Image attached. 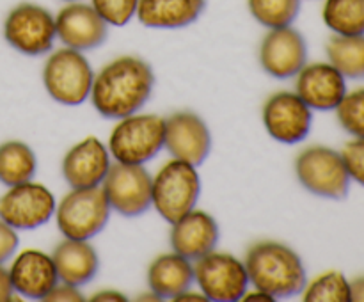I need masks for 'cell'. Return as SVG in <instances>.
I'll return each mask as SVG.
<instances>
[{
  "label": "cell",
  "instance_id": "obj_1",
  "mask_svg": "<svg viewBox=\"0 0 364 302\" xmlns=\"http://www.w3.org/2000/svg\"><path fill=\"white\" fill-rule=\"evenodd\" d=\"M153 87V68L137 55H121L95 75L89 98L100 116L121 119L139 112L151 98Z\"/></svg>",
  "mask_w": 364,
  "mask_h": 302
},
{
  "label": "cell",
  "instance_id": "obj_2",
  "mask_svg": "<svg viewBox=\"0 0 364 302\" xmlns=\"http://www.w3.org/2000/svg\"><path fill=\"white\" fill-rule=\"evenodd\" d=\"M244 263L249 284L267 291L276 301L302 293L308 283L301 256L281 242H256L247 249Z\"/></svg>",
  "mask_w": 364,
  "mask_h": 302
},
{
  "label": "cell",
  "instance_id": "obj_3",
  "mask_svg": "<svg viewBox=\"0 0 364 302\" xmlns=\"http://www.w3.org/2000/svg\"><path fill=\"white\" fill-rule=\"evenodd\" d=\"M166 119L156 114H132L117 119L109 135V153L116 162L144 166L164 148Z\"/></svg>",
  "mask_w": 364,
  "mask_h": 302
},
{
  "label": "cell",
  "instance_id": "obj_4",
  "mask_svg": "<svg viewBox=\"0 0 364 302\" xmlns=\"http://www.w3.org/2000/svg\"><path fill=\"white\" fill-rule=\"evenodd\" d=\"M201 194V180L196 166L173 158L153 176L151 206L166 222H176L196 208Z\"/></svg>",
  "mask_w": 364,
  "mask_h": 302
},
{
  "label": "cell",
  "instance_id": "obj_5",
  "mask_svg": "<svg viewBox=\"0 0 364 302\" xmlns=\"http://www.w3.org/2000/svg\"><path fill=\"white\" fill-rule=\"evenodd\" d=\"M95 71L87 57L73 48L55 50L50 53L43 68V84L46 92L63 105L75 107L91 95Z\"/></svg>",
  "mask_w": 364,
  "mask_h": 302
},
{
  "label": "cell",
  "instance_id": "obj_6",
  "mask_svg": "<svg viewBox=\"0 0 364 302\" xmlns=\"http://www.w3.org/2000/svg\"><path fill=\"white\" fill-rule=\"evenodd\" d=\"M4 38L11 48L23 55H45L52 52L57 39L55 16L39 4H18L4 20Z\"/></svg>",
  "mask_w": 364,
  "mask_h": 302
},
{
  "label": "cell",
  "instance_id": "obj_7",
  "mask_svg": "<svg viewBox=\"0 0 364 302\" xmlns=\"http://www.w3.org/2000/svg\"><path fill=\"white\" fill-rule=\"evenodd\" d=\"M110 217V206L102 187L71 188L55 208V222L64 238L91 240Z\"/></svg>",
  "mask_w": 364,
  "mask_h": 302
},
{
  "label": "cell",
  "instance_id": "obj_8",
  "mask_svg": "<svg viewBox=\"0 0 364 302\" xmlns=\"http://www.w3.org/2000/svg\"><path fill=\"white\" fill-rule=\"evenodd\" d=\"M295 174L306 190L327 199L347 198L352 181L341 153L326 146L302 149L295 158Z\"/></svg>",
  "mask_w": 364,
  "mask_h": 302
},
{
  "label": "cell",
  "instance_id": "obj_9",
  "mask_svg": "<svg viewBox=\"0 0 364 302\" xmlns=\"http://www.w3.org/2000/svg\"><path fill=\"white\" fill-rule=\"evenodd\" d=\"M194 283L208 301H242L249 288L245 263L223 251H210L194 263Z\"/></svg>",
  "mask_w": 364,
  "mask_h": 302
},
{
  "label": "cell",
  "instance_id": "obj_10",
  "mask_svg": "<svg viewBox=\"0 0 364 302\" xmlns=\"http://www.w3.org/2000/svg\"><path fill=\"white\" fill-rule=\"evenodd\" d=\"M102 190L109 201L110 210L124 217H137L151 208L153 176L144 166L132 163H110Z\"/></svg>",
  "mask_w": 364,
  "mask_h": 302
},
{
  "label": "cell",
  "instance_id": "obj_11",
  "mask_svg": "<svg viewBox=\"0 0 364 302\" xmlns=\"http://www.w3.org/2000/svg\"><path fill=\"white\" fill-rule=\"evenodd\" d=\"M57 201L50 188L36 181L9 187L0 198V219L14 230H36L55 215Z\"/></svg>",
  "mask_w": 364,
  "mask_h": 302
},
{
  "label": "cell",
  "instance_id": "obj_12",
  "mask_svg": "<svg viewBox=\"0 0 364 302\" xmlns=\"http://www.w3.org/2000/svg\"><path fill=\"white\" fill-rule=\"evenodd\" d=\"M262 117L270 137L283 144L302 142L311 131L313 112L297 92H274L263 105Z\"/></svg>",
  "mask_w": 364,
  "mask_h": 302
},
{
  "label": "cell",
  "instance_id": "obj_13",
  "mask_svg": "<svg viewBox=\"0 0 364 302\" xmlns=\"http://www.w3.org/2000/svg\"><path fill=\"white\" fill-rule=\"evenodd\" d=\"M308 63V45L291 25L269 28L259 45V64L270 77L287 80L295 77Z\"/></svg>",
  "mask_w": 364,
  "mask_h": 302
},
{
  "label": "cell",
  "instance_id": "obj_14",
  "mask_svg": "<svg viewBox=\"0 0 364 302\" xmlns=\"http://www.w3.org/2000/svg\"><path fill=\"white\" fill-rule=\"evenodd\" d=\"M164 148L173 158L198 167L212 151V131L201 116L192 110H178L166 117Z\"/></svg>",
  "mask_w": 364,
  "mask_h": 302
},
{
  "label": "cell",
  "instance_id": "obj_15",
  "mask_svg": "<svg viewBox=\"0 0 364 302\" xmlns=\"http://www.w3.org/2000/svg\"><path fill=\"white\" fill-rule=\"evenodd\" d=\"M57 39L68 48L87 52L98 48L109 36V25L91 4L82 0L66 2L55 14Z\"/></svg>",
  "mask_w": 364,
  "mask_h": 302
},
{
  "label": "cell",
  "instance_id": "obj_16",
  "mask_svg": "<svg viewBox=\"0 0 364 302\" xmlns=\"http://www.w3.org/2000/svg\"><path fill=\"white\" fill-rule=\"evenodd\" d=\"M295 77V92L311 110H336L347 95L345 77L331 63H306Z\"/></svg>",
  "mask_w": 364,
  "mask_h": 302
},
{
  "label": "cell",
  "instance_id": "obj_17",
  "mask_svg": "<svg viewBox=\"0 0 364 302\" xmlns=\"http://www.w3.org/2000/svg\"><path fill=\"white\" fill-rule=\"evenodd\" d=\"M9 277L14 293L34 301H45L46 295L59 284L52 254L39 249L21 251L11 263Z\"/></svg>",
  "mask_w": 364,
  "mask_h": 302
},
{
  "label": "cell",
  "instance_id": "obj_18",
  "mask_svg": "<svg viewBox=\"0 0 364 302\" xmlns=\"http://www.w3.org/2000/svg\"><path fill=\"white\" fill-rule=\"evenodd\" d=\"M109 169V148L92 135L77 142L63 158V176L71 188L100 187Z\"/></svg>",
  "mask_w": 364,
  "mask_h": 302
},
{
  "label": "cell",
  "instance_id": "obj_19",
  "mask_svg": "<svg viewBox=\"0 0 364 302\" xmlns=\"http://www.w3.org/2000/svg\"><path fill=\"white\" fill-rule=\"evenodd\" d=\"M171 226L173 251L194 261L213 251L219 242V224L205 210H191Z\"/></svg>",
  "mask_w": 364,
  "mask_h": 302
},
{
  "label": "cell",
  "instance_id": "obj_20",
  "mask_svg": "<svg viewBox=\"0 0 364 302\" xmlns=\"http://www.w3.org/2000/svg\"><path fill=\"white\" fill-rule=\"evenodd\" d=\"M60 283L84 286L91 283L100 269V258L89 240L64 238L52 252Z\"/></svg>",
  "mask_w": 364,
  "mask_h": 302
},
{
  "label": "cell",
  "instance_id": "obj_21",
  "mask_svg": "<svg viewBox=\"0 0 364 302\" xmlns=\"http://www.w3.org/2000/svg\"><path fill=\"white\" fill-rule=\"evenodd\" d=\"M192 283H194V263L178 252H166L156 256L149 263L148 286L149 291H153L160 301L178 297L181 291L188 290Z\"/></svg>",
  "mask_w": 364,
  "mask_h": 302
},
{
  "label": "cell",
  "instance_id": "obj_22",
  "mask_svg": "<svg viewBox=\"0 0 364 302\" xmlns=\"http://www.w3.org/2000/svg\"><path fill=\"white\" fill-rule=\"evenodd\" d=\"M206 0H139L135 18L148 28H183L196 23Z\"/></svg>",
  "mask_w": 364,
  "mask_h": 302
},
{
  "label": "cell",
  "instance_id": "obj_23",
  "mask_svg": "<svg viewBox=\"0 0 364 302\" xmlns=\"http://www.w3.org/2000/svg\"><path fill=\"white\" fill-rule=\"evenodd\" d=\"M38 171V158L28 144L6 141L0 144V183L13 185L31 181Z\"/></svg>",
  "mask_w": 364,
  "mask_h": 302
},
{
  "label": "cell",
  "instance_id": "obj_24",
  "mask_svg": "<svg viewBox=\"0 0 364 302\" xmlns=\"http://www.w3.org/2000/svg\"><path fill=\"white\" fill-rule=\"evenodd\" d=\"M326 52L329 63L345 78H364V36L334 34Z\"/></svg>",
  "mask_w": 364,
  "mask_h": 302
},
{
  "label": "cell",
  "instance_id": "obj_25",
  "mask_svg": "<svg viewBox=\"0 0 364 302\" xmlns=\"http://www.w3.org/2000/svg\"><path fill=\"white\" fill-rule=\"evenodd\" d=\"M322 20L340 36H364V0H326Z\"/></svg>",
  "mask_w": 364,
  "mask_h": 302
},
{
  "label": "cell",
  "instance_id": "obj_26",
  "mask_svg": "<svg viewBox=\"0 0 364 302\" xmlns=\"http://www.w3.org/2000/svg\"><path fill=\"white\" fill-rule=\"evenodd\" d=\"M251 16L267 28L288 27L301 13V0H247Z\"/></svg>",
  "mask_w": 364,
  "mask_h": 302
},
{
  "label": "cell",
  "instance_id": "obj_27",
  "mask_svg": "<svg viewBox=\"0 0 364 302\" xmlns=\"http://www.w3.org/2000/svg\"><path fill=\"white\" fill-rule=\"evenodd\" d=\"M302 297L308 302H350V281L338 270H329L306 283Z\"/></svg>",
  "mask_w": 364,
  "mask_h": 302
},
{
  "label": "cell",
  "instance_id": "obj_28",
  "mask_svg": "<svg viewBox=\"0 0 364 302\" xmlns=\"http://www.w3.org/2000/svg\"><path fill=\"white\" fill-rule=\"evenodd\" d=\"M336 116L345 131L355 139H364V87L345 95L336 107Z\"/></svg>",
  "mask_w": 364,
  "mask_h": 302
},
{
  "label": "cell",
  "instance_id": "obj_29",
  "mask_svg": "<svg viewBox=\"0 0 364 302\" xmlns=\"http://www.w3.org/2000/svg\"><path fill=\"white\" fill-rule=\"evenodd\" d=\"M89 4L109 27H124L135 18L139 0H91Z\"/></svg>",
  "mask_w": 364,
  "mask_h": 302
},
{
  "label": "cell",
  "instance_id": "obj_30",
  "mask_svg": "<svg viewBox=\"0 0 364 302\" xmlns=\"http://www.w3.org/2000/svg\"><path fill=\"white\" fill-rule=\"evenodd\" d=\"M350 180L364 187V139H354L341 151Z\"/></svg>",
  "mask_w": 364,
  "mask_h": 302
},
{
  "label": "cell",
  "instance_id": "obj_31",
  "mask_svg": "<svg viewBox=\"0 0 364 302\" xmlns=\"http://www.w3.org/2000/svg\"><path fill=\"white\" fill-rule=\"evenodd\" d=\"M18 244H20V238H18L16 230L0 219V265H4L16 252Z\"/></svg>",
  "mask_w": 364,
  "mask_h": 302
},
{
  "label": "cell",
  "instance_id": "obj_32",
  "mask_svg": "<svg viewBox=\"0 0 364 302\" xmlns=\"http://www.w3.org/2000/svg\"><path fill=\"white\" fill-rule=\"evenodd\" d=\"M46 302H82L84 301V295L80 293L78 286H71V284L60 283L50 291L45 297Z\"/></svg>",
  "mask_w": 364,
  "mask_h": 302
},
{
  "label": "cell",
  "instance_id": "obj_33",
  "mask_svg": "<svg viewBox=\"0 0 364 302\" xmlns=\"http://www.w3.org/2000/svg\"><path fill=\"white\" fill-rule=\"evenodd\" d=\"M14 288L11 284V277H9V270L6 266L0 265V302H6L13 298Z\"/></svg>",
  "mask_w": 364,
  "mask_h": 302
},
{
  "label": "cell",
  "instance_id": "obj_34",
  "mask_svg": "<svg viewBox=\"0 0 364 302\" xmlns=\"http://www.w3.org/2000/svg\"><path fill=\"white\" fill-rule=\"evenodd\" d=\"M91 301H98V302H110V301H116V302H124L127 301V295L121 293L117 290H102V291H96L92 295Z\"/></svg>",
  "mask_w": 364,
  "mask_h": 302
},
{
  "label": "cell",
  "instance_id": "obj_35",
  "mask_svg": "<svg viewBox=\"0 0 364 302\" xmlns=\"http://www.w3.org/2000/svg\"><path fill=\"white\" fill-rule=\"evenodd\" d=\"M350 301L364 302V276L350 281Z\"/></svg>",
  "mask_w": 364,
  "mask_h": 302
},
{
  "label": "cell",
  "instance_id": "obj_36",
  "mask_svg": "<svg viewBox=\"0 0 364 302\" xmlns=\"http://www.w3.org/2000/svg\"><path fill=\"white\" fill-rule=\"evenodd\" d=\"M242 301H276V298L272 297V295H269L267 291L263 290H258V288H255V291H245V295L242 297Z\"/></svg>",
  "mask_w": 364,
  "mask_h": 302
},
{
  "label": "cell",
  "instance_id": "obj_37",
  "mask_svg": "<svg viewBox=\"0 0 364 302\" xmlns=\"http://www.w3.org/2000/svg\"><path fill=\"white\" fill-rule=\"evenodd\" d=\"M173 301H178V302H183V301H191V302H194V301H208V298L205 297V295L201 293V291H191V288H188V290H185V291H181L180 295H178V297H174Z\"/></svg>",
  "mask_w": 364,
  "mask_h": 302
},
{
  "label": "cell",
  "instance_id": "obj_38",
  "mask_svg": "<svg viewBox=\"0 0 364 302\" xmlns=\"http://www.w3.org/2000/svg\"><path fill=\"white\" fill-rule=\"evenodd\" d=\"M64 2H71V0H64Z\"/></svg>",
  "mask_w": 364,
  "mask_h": 302
}]
</instances>
